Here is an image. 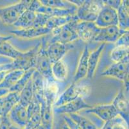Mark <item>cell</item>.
<instances>
[{
  "mask_svg": "<svg viewBox=\"0 0 129 129\" xmlns=\"http://www.w3.org/2000/svg\"><path fill=\"white\" fill-rule=\"evenodd\" d=\"M9 129H21V128H20L18 127V126H16V125L12 124V125L10 126V128Z\"/></svg>",
  "mask_w": 129,
  "mask_h": 129,
  "instance_id": "c3c4849f",
  "label": "cell"
},
{
  "mask_svg": "<svg viewBox=\"0 0 129 129\" xmlns=\"http://www.w3.org/2000/svg\"><path fill=\"white\" fill-rule=\"evenodd\" d=\"M72 44H62L60 43H47L45 52L51 61V63L60 61L66 53L73 48Z\"/></svg>",
  "mask_w": 129,
  "mask_h": 129,
  "instance_id": "ba28073f",
  "label": "cell"
},
{
  "mask_svg": "<svg viewBox=\"0 0 129 129\" xmlns=\"http://www.w3.org/2000/svg\"><path fill=\"white\" fill-rule=\"evenodd\" d=\"M91 87L90 85L73 83L57 98L54 103L53 107L60 106L78 98L84 99L87 98L91 94Z\"/></svg>",
  "mask_w": 129,
  "mask_h": 129,
  "instance_id": "6da1fadb",
  "label": "cell"
},
{
  "mask_svg": "<svg viewBox=\"0 0 129 129\" xmlns=\"http://www.w3.org/2000/svg\"><path fill=\"white\" fill-rule=\"evenodd\" d=\"M3 97H1V98H0V117H2V105H3Z\"/></svg>",
  "mask_w": 129,
  "mask_h": 129,
  "instance_id": "7dc6e473",
  "label": "cell"
},
{
  "mask_svg": "<svg viewBox=\"0 0 129 129\" xmlns=\"http://www.w3.org/2000/svg\"><path fill=\"white\" fill-rule=\"evenodd\" d=\"M32 85L34 91V98L40 103L45 101L44 97V78L37 71H35L32 76Z\"/></svg>",
  "mask_w": 129,
  "mask_h": 129,
  "instance_id": "d6986e66",
  "label": "cell"
},
{
  "mask_svg": "<svg viewBox=\"0 0 129 129\" xmlns=\"http://www.w3.org/2000/svg\"><path fill=\"white\" fill-rule=\"evenodd\" d=\"M64 120L70 129H82L77 123L74 122L69 117V116L67 115V114H64Z\"/></svg>",
  "mask_w": 129,
  "mask_h": 129,
  "instance_id": "74e56055",
  "label": "cell"
},
{
  "mask_svg": "<svg viewBox=\"0 0 129 129\" xmlns=\"http://www.w3.org/2000/svg\"><path fill=\"white\" fill-rule=\"evenodd\" d=\"M114 119H111V120L107 121L104 122L103 126L101 127L100 129H113V125L114 123Z\"/></svg>",
  "mask_w": 129,
  "mask_h": 129,
  "instance_id": "60d3db41",
  "label": "cell"
},
{
  "mask_svg": "<svg viewBox=\"0 0 129 129\" xmlns=\"http://www.w3.org/2000/svg\"><path fill=\"white\" fill-rule=\"evenodd\" d=\"M40 3L46 7H52L63 10H77V7L74 5L70 1L68 0H41Z\"/></svg>",
  "mask_w": 129,
  "mask_h": 129,
  "instance_id": "4316f807",
  "label": "cell"
},
{
  "mask_svg": "<svg viewBox=\"0 0 129 129\" xmlns=\"http://www.w3.org/2000/svg\"><path fill=\"white\" fill-rule=\"evenodd\" d=\"M70 1L74 5H75L77 8H78V7H80L82 5L84 0H70Z\"/></svg>",
  "mask_w": 129,
  "mask_h": 129,
  "instance_id": "f6af8a7d",
  "label": "cell"
},
{
  "mask_svg": "<svg viewBox=\"0 0 129 129\" xmlns=\"http://www.w3.org/2000/svg\"><path fill=\"white\" fill-rule=\"evenodd\" d=\"M126 32L127 31L120 30L118 26L100 28L94 41L101 42L102 43H105V44L107 43H114L121 35Z\"/></svg>",
  "mask_w": 129,
  "mask_h": 129,
  "instance_id": "8fae6325",
  "label": "cell"
},
{
  "mask_svg": "<svg viewBox=\"0 0 129 129\" xmlns=\"http://www.w3.org/2000/svg\"><path fill=\"white\" fill-rule=\"evenodd\" d=\"M127 123L125 122L123 118L119 116L115 118L114 123L113 125V129H127Z\"/></svg>",
  "mask_w": 129,
  "mask_h": 129,
  "instance_id": "d590c367",
  "label": "cell"
},
{
  "mask_svg": "<svg viewBox=\"0 0 129 129\" xmlns=\"http://www.w3.org/2000/svg\"><path fill=\"white\" fill-rule=\"evenodd\" d=\"M112 104L125 122L128 123V100L123 90L119 91L113 99Z\"/></svg>",
  "mask_w": 129,
  "mask_h": 129,
  "instance_id": "2e32d148",
  "label": "cell"
},
{
  "mask_svg": "<svg viewBox=\"0 0 129 129\" xmlns=\"http://www.w3.org/2000/svg\"><path fill=\"white\" fill-rule=\"evenodd\" d=\"M99 28L94 22L79 21L77 24L76 30L78 39L87 43L94 41Z\"/></svg>",
  "mask_w": 129,
  "mask_h": 129,
  "instance_id": "9c48e42d",
  "label": "cell"
},
{
  "mask_svg": "<svg viewBox=\"0 0 129 129\" xmlns=\"http://www.w3.org/2000/svg\"><path fill=\"white\" fill-rule=\"evenodd\" d=\"M28 120L23 129H37L41 125V105L34 98L31 103L26 107Z\"/></svg>",
  "mask_w": 129,
  "mask_h": 129,
  "instance_id": "4fadbf2b",
  "label": "cell"
},
{
  "mask_svg": "<svg viewBox=\"0 0 129 129\" xmlns=\"http://www.w3.org/2000/svg\"><path fill=\"white\" fill-rule=\"evenodd\" d=\"M41 105V126L44 129L53 128V103L45 100Z\"/></svg>",
  "mask_w": 129,
  "mask_h": 129,
  "instance_id": "ffe728a7",
  "label": "cell"
},
{
  "mask_svg": "<svg viewBox=\"0 0 129 129\" xmlns=\"http://www.w3.org/2000/svg\"><path fill=\"white\" fill-rule=\"evenodd\" d=\"M40 48V43L27 52L22 53L16 60H13L14 70H22L27 71L35 68L37 54Z\"/></svg>",
  "mask_w": 129,
  "mask_h": 129,
  "instance_id": "52a82bcc",
  "label": "cell"
},
{
  "mask_svg": "<svg viewBox=\"0 0 129 129\" xmlns=\"http://www.w3.org/2000/svg\"><path fill=\"white\" fill-rule=\"evenodd\" d=\"M36 69L35 68H31L27 71H24V73L23 75L20 78L19 80L17 81V82L13 86L12 88L9 90V92H16L19 94L20 92L23 90L26 84L28 83V81L32 78V76L34 73L35 72Z\"/></svg>",
  "mask_w": 129,
  "mask_h": 129,
  "instance_id": "83f0119b",
  "label": "cell"
},
{
  "mask_svg": "<svg viewBox=\"0 0 129 129\" xmlns=\"http://www.w3.org/2000/svg\"><path fill=\"white\" fill-rule=\"evenodd\" d=\"M10 72V71H9ZM9 72H0V83L2 82V81L4 79L5 76H6V74H7Z\"/></svg>",
  "mask_w": 129,
  "mask_h": 129,
  "instance_id": "bcb514c9",
  "label": "cell"
},
{
  "mask_svg": "<svg viewBox=\"0 0 129 129\" xmlns=\"http://www.w3.org/2000/svg\"><path fill=\"white\" fill-rule=\"evenodd\" d=\"M13 70H14V66H13L12 62L0 65V72H9V71Z\"/></svg>",
  "mask_w": 129,
  "mask_h": 129,
  "instance_id": "ab89813d",
  "label": "cell"
},
{
  "mask_svg": "<svg viewBox=\"0 0 129 129\" xmlns=\"http://www.w3.org/2000/svg\"><path fill=\"white\" fill-rule=\"evenodd\" d=\"M89 49L88 45H85L82 55L80 58L77 70L73 78V83H77L87 76L88 69V58L89 56Z\"/></svg>",
  "mask_w": 129,
  "mask_h": 129,
  "instance_id": "ac0fdd59",
  "label": "cell"
},
{
  "mask_svg": "<svg viewBox=\"0 0 129 129\" xmlns=\"http://www.w3.org/2000/svg\"><path fill=\"white\" fill-rule=\"evenodd\" d=\"M13 61L12 60L7 58V57L2 56H0V65L2 64H6V63H12Z\"/></svg>",
  "mask_w": 129,
  "mask_h": 129,
  "instance_id": "7bdbcfd3",
  "label": "cell"
},
{
  "mask_svg": "<svg viewBox=\"0 0 129 129\" xmlns=\"http://www.w3.org/2000/svg\"><path fill=\"white\" fill-rule=\"evenodd\" d=\"M56 129H70V128H69V126H68L64 120L62 122L58 124V125H57Z\"/></svg>",
  "mask_w": 129,
  "mask_h": 129,
  "instance_id": "ee69618b",
  "label": "cell"
},
{
  "mask_svg": "<svg viewBox=\"0 0 129 129\" xmlns=\"http://www.w3.org/2000/svg\"><path fill=\"white\" fill-rule=\"evenodd\" d=\"M2 107V117L7 116L12 108L19 101V94L16 92H9L3 97Z\"/></svg>",
  "mask_w": 129,
  "mask_h": 129,
  "instance_id": "cb8c5ba5",
  "label": "cell"
},
{
  "mask_svg": "<svg viewBox=\"0 0 129 129\" xmlns=\"http://www.w3.org/2000/svg\"><path fill=\"white\" fill-rule=\"evenodd\" d=\"M34 99L32 79L28 81L23 90L19 93V103L25 107H27Z\"/></svg>",
  "mask_w": 129,
  "mask_h": 129,
  "instance_id": "f1b7e54d",
  "label": "cell"
},
{
  "mask_svg": "<svg viewBox=\"0 0 129 129\" xmlns=\"http://www.w3.org/2000/svg\"><path fill=\"white\" fill-rule=\"evenodd\" d=\"M50 16L41 13H36V19L32 27L35 28H41L45 27L47 21L50 18Z\"/></svg>",
  "mask_w": 129,
  "mask_h": 129,
  "instance_id": "836d02e7",
  "label": "cell"
},
{
  "mask_svg": "<svg viewBox=\"0 0 129 129\" xmlns=\"http://www.w3.org/2000/svg\"><path fill=\"white\" fill-rule=\"evenodd\" d=\"M104 4L102 0H84L77 8L76 16L80 21L94 22Z\"/></svg>",
  "mask_w": 129,
  "mask_h": 129,
  "instance_id": "277c9868",
  "label": "cell"
},
{
  "mask_svg": "<svg viewBox=\"0 0 129 129\" xmlns=\"http://www.w3.org/2000/svg\"><path fill=\"white\" fill-rule=\"evenodd\" d=\"M2 117H0V123L2 122Z\"/></svg>",
  "mask_w": 129,
  "mask_h": 129,
  "instance_id": "f907efd6",
  "label": "cell"
},
{
  "mask_svg": "<svg viewBox=\"0 0 129 129\" xmlns=\"http://www.w3.org/2000/svg\"><path fill=\"white\" fill-rule=\"evenodd\" d=\"M36 12L28 9L21 14V16H20L13 26L19 29L32 27L36 19Z\"/></svg>",
  "mask_w": 129,
  "mask_h": 129,
  "instance_id": "603a6c76",
  "label": "cell"
},
{
  "mask_svg": "<svg viewBox=\"0 0 129 129\" xmlns=\"http://www.w3.org/2000/svg\"><path fill=\"white\" fill-rule=\"evenodd\" d=\"M12 125V123L9 120L8 116L2 117V122L0 123V129H9Z\"/></svg>",
  "mask_w": 129,
  "mask_h": 129,
  "instance_id": "f35d334b",
  "label": "cell"
},
{
  "mask_svg": "<svg viewBox=\"0 0 129 129\" xmlns=\"http://www.w3.org/2000/svg\"><path fill=\"white\" fill-rule=\"evenodd\" d=\"M37 129H44V128H43V126H41H41H39V128H37Z\"/></svg>",
  "mask_w": 129,
  "mask_h": 129,
  "instance_id": "681fc988",
  "label": "cell"
},
{
  "mask_svg": "<svg viewBox=\"0 0 129 129\" xmlns=\"http://www.w3.org/2000/svg\"><path fill=\"white\" fill-rule=\"evenodd\" d=\"M12 124L23 129L28 120L26 107L18 103L11 109L7 115Z\"/></svg>",
  "mask_w": 129,
  "mask_h": 129,
  "instance_id": "5bb4252c",
  "label": "cell"
},
{
  "mask_svg": "<svg viewBox=\"0 0 129 129\" xmlns=\"http://www.w3.org/2000/svg\"><path fill=\"white\" fill-rule=\"evenodd\" d=\"M128 31L122 34L120 37L114 43L115 47H127L129 46V34Z\"/></svg>",
  "mask_w": 129,
  "mask_h": 129,
  "instance_id": "e575fe53",
  "label": "cell"
},
{
  "mask_svg": "<svg viewBox=\"0 0 129 129\" xmlns=\"http://www.w3.org/2000/svg\"><path fill=\"white\" fill-rule=\"evenodd\" d=\"M79 20H73L62 27L55 28L50 32L51 37L47 43L57 42L62 44H71V43L78 40L76 27Z\"/></svg>",
  "mask_w": 129,
  "mask_h": 129,
  "instance_id": "7a4b0ae2",
  "label": "cell"
},
{
  "mask_svg": "<svg viewBox=\"0 0 129 129\" xmlns=\"http://www.w3.org/2000/svg\"><path fill=\"white\" fill-rule=\"evenodd\" d=\"M46 42L47 41L45 38H43L41 42H40V48L37 54L35 69L44 78L45 80L55 81L51 71L52 63L45 52Z\"/></svg>",
  "mask_w": 129,
  "mask_h": 129,
  "instance_id": "5b68a950",
  "label": "cell"
},
{
  "mask_svg": "<svg viewBox=\"0 0 129 129\" xmlns=\"http://www.w3.org/2000/svg\"><path fill=\"white\" fill-rule=\"evenodd\" d=\"M129 50L127 47H115L110 54V58L114 63L123 61L128 58Z\"/></svg>",
  "mask_w": 129,
  "mask_h": 129,
  "instance_id": "d6a6232c",
  "label": "cell"
},
{
  "mask_svg": "<svg viewBox=\"0 0 129 129\" xmlns=\"http://www.w3.org/2000/svg\"><path fill=\"white\" fill-rule=\"evenodd\" d=\"M92 106L87 103L83 98H78L74 101L62 105L60 106H54L53 112L56 114H71L78 113L82 110H86L91 108Z\"/></svg>",
  "mask_w": 129,
  "mask_h": 129,
  "instance_id": "7c38bea8",
  "label": "cell"
},
{
  "mask_svg": "<svg viewBox=\"0 0 129 129\" xmlns=\"http://www.w3.org/2000/svg\"><path fill=\"white\" fill-rule=\"evenodd\" d=\"M95 24L99 28H105L111 26H118L117 10L104 5V7L98 14Z\"/></svg>",
  "mask_w": 129,
  "mask_h": 129,
  "instance_id": "30bf717a",
  "label": "cell"
},
{
  "mask_svg": "<svg viewBox=\"0 0 129 129\" xmlns=\"http://www.w3.org/2000/svg\"><path fill=\"white\" fill-rule=\"evenodd\" d=\"M105 43H102L96 49L89 53V58H88V69L87 78V79H92L94 76L95 72L96 70L98 62L101 55L104 51L105 47Z\"/></svg>",
  "mask_w": 129,
  "mask_h": 129,
  "instance_id": "44dd1931",
  "label": "cell"
},
{
  "mask_svg": "<svg viewBox=\"0 0 129 129\" xmlns=\"http://www.w3.org/2000/svg\"><path fill=\"white\" fill-rule=\"evenodd\" d=\"M103 2L105 5L111 7L116 10L119 9V6L121 3V0H107V1H103Z\"/></svg>",
  "mask_w": 129,
  "mask_h": 129,
  "instance_id": "8d00e7d4",
  "label": "cell"
},
{
  "mask_svg": "<svg viewBox=\"0 0 129 129\" xmlns=\"http://www.w3.org/2000/svg\"><path fill=\"white\" fill-rule=\"evenodd\" d=\"M51 71L55 81L60 82L66 81L68 77V70L66 65L62 60L53 63L51 66Z\"/></svg>",
  "mask_w": 129,
  "mask_h": 129,
  "instance_id": "484cf974",
  "label": "cell"
},
{
  "mask_svg": "<svg viewBox=\"0 0 129 129\" xmlns=\"http://www.w3.org/2000/svg\"><path fill=\"white\" fill-rule=\"evenodd\" d=\"M129 58L118 63H114L102 74L103 76L111 77L124 83L126 91L128 90Z\"/></svg>",
  "mask_w": 129,
  "mask_h": 129,
  "instance_id": "8992f818",
  "label": "cell"
},
{
  "mask_svg": "<svg viewBox=\"0 0 129 129\" xmlns=\"http://www.w3.org/2000/svg\"><path fill=\"white\" fill-rule=\"evenodd\" d=\"M118 25V27L121 30L128 31L129 28V7L128 1H121L119 9L117 10Z\"/></svg>",
  "mask_w": 129,
  "mask_h": 129,
  "instance_id": "7402d4cb",
  "label": "cell"
},
{
  "mask_svg": "<svg viewBox=\"0 0 129 129\" xmlns=\"http://www.w3.org/2000/svg\"><path fill=\"white\" fill-rule=\"evenodd\" d=\"M31 1L24 0L16 4L0 8V20L7 25H13L21 14L28 9Z\"/></svg>",
  "mask_w": 129,
  "mask_h": 129,
  "instance_id": "3957f363",
  "label": "cell"
},
{
  "mask_svg": "<svg viewBox=\"0 0 129 129\" xmlns=\"http://www.w3.org/2000/svg\"><path fill=\"white\" fill-rule=\"evenodd\" d=\"M12 38H13V36H12V35H0V47L4 43L7 42V41H9Z\"/></svg>",
  "mask_w": 129,
  "mask_h": 129,
  "instance_id": "b9f144b4",
  "label": "cell"
},
{
  "mask_svg": "<svg viewBox=\"0 0 129 129\" xmlns=\"http://www.w3.org/2000/svg\"><path fill=\"white\" fill-rule=\"evenodd\" d=\"M69 117L82 129H99L90 119L81 116L78 113L68 114Z\"/></svg>",
  "mask_w": 129,
  "mask_h": 129,
  "instance_id": "1f68e13d",
  "label": "cell"
},
{
  "mask_svg": "<svg viewBox=\"0 0 129 129\" xmlns=\"http://www.w3.org/2000/svg\"><path fill=\"white\" fill-rule=\"evenodd\" d=\"M86 113H92L96 115L104 122L111 120L119 116L114 106L112 103L106 105H99L92 106L89 109L85 110Z\"/></svg>",
  "mask_w": 129,
  "mask_h": 129,
  "instance_id": "9a60e30c",
  "label": "cell"
},
{
  "mask_svg": "<svg viewBox=\"0 0 129 129\" xmlns=\"http://www.w3.org/2000/svg\"><path fill=\"white\" fill-rule=\"evenodd\" d=\"M23 52L15 48L9 41L4 43L0 47V56L7 57L12 60H16L21 55Z\"/></svg>",
  "mask_w": 129,
  "mask_h": 129,
  "instance_id": "4dcf8cb0",
  "label": "cell"
},
{
  "mask_svg": "<svg viewBox=\"0 0 129 129\" xmlns=\"http://www.w3.org/2000/svg\"><path fill=\"white\" fill-rule=\"evenodd\" d=\"M24 73V71L22 70H13L9 72L0 83V88L9 90L17 82Z\"/></svg>",
  "mask_w": 129,
  "mask_h": 129,
  "instance_id": "d4e9b609",
  "label": "cell"
},
{
  "mask_svg": "<svg viewBox=\"0 0 129 129\" xmlns=\"http://www.w3.org/2000/svg\"><path fill=\"white\" fill-rule=\"evenodd\" d=\"M50 32L51 31L46 27H41V28L30 27L24 29H17V30H12L10 32L19 38L34 39L48 35L50 34Z\"/></svg>",
  "mask_w": 129,
  "mask_h": 129,
  "instance_id": "e0dca14e",
  "label": "cell"
},
{
  "mask_svg": "<svg viewBox=\"0 0 129 129\" xmlns=\"http://www.w3.org/2000/svg\"><path fill=\"white\" fill-rule=\"evenodd\" d=\"M75 19H77L76 15L64 16V17H51L49 19L48 21H47L45 27L51 31L55 28L62 27Z\"/></svg>",
  "mask_w": 129,
  "mask_h": 129,
  "instance_id": "f546056e",
  "label": "cell"
}]
</instances>
